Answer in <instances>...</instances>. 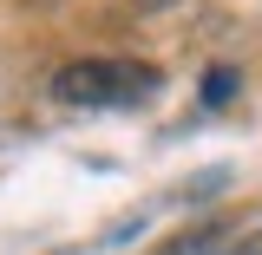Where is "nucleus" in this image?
Listing matches in <instances>:
<instances>
[{"label":"nucleus","instance_id":"nucleus-1","mask_svg":"<svg viewBox=\"0 0 262 255\" xmlns=\"http://www.w3.org/2000/svg\"><path fill=\"white\" fill-rule=\"evenodd\" d=\"M164 79L158 65H131V59H72L53 72V105H66V111H118V105H131V98H151Z\"/></svg>","mask_w":262,"mask_h":255},{"label":"nucleus","instance_id":"nucleus-2","mask_svg":"<svg viewBox=\"0 0 262 255\" xmlns=\"http://www.w3.org/2000/svg\"><path fill=\"white\" fill-rule=\"evenodd\" d=\"M229 92H236V72H210L203 79V105H223Z\"/></svg>","mask_w":262,"mask_h":255}]
</instances>
